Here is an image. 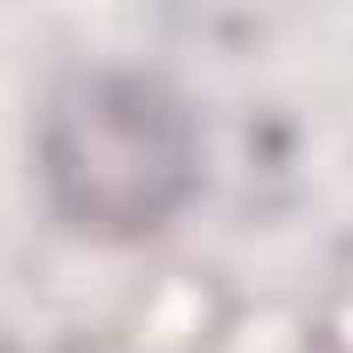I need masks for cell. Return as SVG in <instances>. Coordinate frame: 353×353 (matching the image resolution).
Returning a JSON list of instances; mask_svg holds the SVG:
<instances>
[{
    "instance_id": "6da1fadb",
    "label": "cell",
    "mask_w": 353,
    "mask_h": 353,
    "mask_svg": "<svg viewBox=\"0 0 353 353\" xmlns=\"http://www.w3.org/2000/svg\"><path fill=\"white\" fill-rule=\"evenodd\" d=\"M35 181L70 236L145 243L201 188V125L152 70H70L35 118Z\"/></svg>"
}]
</instances>
